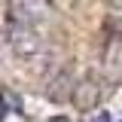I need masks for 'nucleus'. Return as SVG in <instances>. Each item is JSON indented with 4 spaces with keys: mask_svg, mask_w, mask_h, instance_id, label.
<instances>
[{
    "mask_svg": "<svg viewBox=\"0 0 122 122\" xmlns=\"http://www.w3.org/2000/svg\"><path fill=\"white\" fill-rule=\"evenodd\" d=\"M101 82H98V76H86L82 82H76L73 92H70V101H73L76 110H95V107L101 104Z\"/></svg>",
    "mask_w": 122,
    "mask_h": 122,
    "instance_id": "2",
    "label": "nucleus"
},
{
    "mask_svg": "<svg viewBox=\"0 0 122 122\" xmlns=\"http://www.w3.org/2000/svg\"><path fill=\"white\" fill-rule=\"evenodd\" d=\"M104 70L107 76H113V79H119L122 76V37L119 34H113L104 46Z\"/></svg>",
    "mask_w": 122,
    "mask_h": 122,
    "instance_id": "3",
    "label": "nucleus"
},
{
    "mask_svg": "<svg viewBox=\"0 0 122 122\" xmlns=\"http://www.w3.org/2000/svg\"><path fill=\"white\" fill-rule=\"evenodd\" d=\"M55 89H49V98H55V101H64V95H67V86H70V73H61L55 82H52Z\"/></svg>",
    "mask_w": 122,
    "mask_h": 122,
    "instance_id": "4",
    "label": "nucleus"
},
{
    "mask_svg": "<svg viewBox=\"0 0 122 122\" xmlns=\"http://www.w3.org/2000/svg\"><path fill=\"white\" fill-rule=\"evenodd\" d=\"M9 43H12V52L18 55V58H37L40 49H43L40 37H37V30L30 28V25H15Z\"/></svg>",
    "mask_w": 122,
    "mask_h": 122,
    "instance_id": "1",
    "label": "nucleus"
}]
</instances>
